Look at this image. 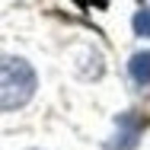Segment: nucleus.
<instances>
[{"label":"nucleus","mask_w":150,"mask_h":150,"mask_svg":"<svg viewBox=\"0 0 150 150\" xmlns=\"http://www.w3.org/2000/svg\"><path fill=\"white\" fill-rule=\"evenodd\" d=\"M35 70L23 58H0V112L23 109L35 93Z\"/></svg>","instance_id":"obj_1"},{"label":"nucleus","mask_w":150,"mask_h":150,"mask_svg":"<svg viewBox=\"0 0 150 150\" xmlns=\"http://www.w3.org/2000/svg\"><path fill=\"white\" fill-rule=\"evenodd\" d=\"M128 74H131L134 83L147 86V83H150V51H137L134 58L128 61Z\"/></svg>","instance_id":"obj_2"},{"label":"nucleus","mask_w":150,"mask_h":150,"mask_svg":"<svg viewBox=\"0 0 150 150\" xmlns=\"http://www.w3.org/2000/svg\"><path fill=\"white\" fill-rule=\"evenodd\" d=\"M134 32H137L141 38H150V10H141V13L134 16Z\"/></svg>","instance_id":"obj_3"}]
</instances>
